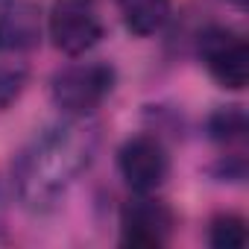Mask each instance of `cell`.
Masks as SVG:
<instances>
[{"mask_svg": "<svg viewBox=\"0 0 249 249\" xmlns=\"http://www.w3.org/2000/svg\"><path fill=\"white\" fill-rule=\"evenodd\" d=\"M94 153L97 129L88 126L85 117H68L38 129L12 167V182L21 202L38 214L50 211L79 179V173L88 170Z\"/></svg>", "mask_w": 249, "mask_h": 249, "instance_id": "1", "label": "cell"}, {"mask_svg": "<svg viewBox=\"0 0 249 249\" xmlns=\"http://www.w3.org/2000/svg\"><path fill=\"white\" fill-rule=\"evenodd\" d=\"M41 36L38 0H6L0 21V50H33Z\"/></svg>", "mask_w": 249, "mask_h": 249, "instance_id": "7", "label": "cell"}, {"mask_svg": "<svg viewBox=\"0 0 249 249\" xmlns=\"http://www.w3.org/2000/svg\"><path fill=\"white\" fill-rule=\"evenodd\" d=\"M27 88V71L24 68H0V111H6Z\"/></svg>", "mask_w": 249, "mask_h": 249, "instance_id": "11", "label": "cell"}, {"mask_svg": "<svg viewBox=\"0 0 249 249\" xmlns=\"http://www.w3.org/2000/svg\"><path fill=\"white\" fill-rule=\"evenodd\" d=\"M246 220L237 214H217L208 226V243L214 249H240L246 246Z\"/></svg>", "mask_w": 249, "mask_h": 249, "instance_id": "10", "label": "cell"}, {"mask_svg": "<svg viewBox=\"0 0 249 249\" xmlns=\"http://www.w3.org/2000/svg\"><path fill=\"white\" fill-rule=\"evenodd\" d=\"M117 170L135 194H153L170 173V156L156 135H132L117 153Z\"/></svg>", "mask_w": 249, "mask_h": 249, "instance_id": "6", "label": "cell"}, {"mask_svg": "<svg viewBox=\"0 0 249 249\" xmlns=\"http://www.w3.org/2000/svg\"><path fill=\"white\" fill-rule=\"evenodd\" d=\"M117 12L132 36L147 38L167 24L170 0H117Z\"/></svg>", "mask_w": 249, "mask_h": 249, "instance_id": "8", "label": "cell"}, {"mask_svg": "<svg viewBox=\"0 0 249 249\" xmlns=\"http://www.w3.org/2000/svg\"><path fill=\"white\" fill-rule=\"evenodd\" d=\"M231 3H234L237 9H243V6H246V0H231Z\"/></svg>", "mask_w": 249, "mask_h": 249, "instance_id": "12", "label": "cell"}, {"mask_svg": "<svg viewBox=\"0 0 249 249\" xmlns=\"http://www.w3.org/2000/svg\"><path fill=\"white\" fill-rule=\"evenodd\" d=\"M53 47L65 56H82L103 38L97 0H53L47 18Z\"/></svg>", "mask_w": 249, "mask_h": 249, "instance_id": "3", "label": "cell"}, {"mask_svg": "<svg viewBox=\"0 0 249 249\" xmlns=\"http://www.w3.org/2000/svg\"><path fill=\"white\" fill-rule=\"evenodd\" d=\"M3 6H6V0H0V21H3Z\"/></svg>", "mask_w": 249, "mask_h": 249, "instance_id": "13", "label": "cell"}, {"mask_svg": "<svg viewBox=\"0 0 249 249\" xmlns=\"http://www.w3.org/2000/svg\"><path fill=\"white\" fill-rule=\"evenodd\" d=\"M199 59L211 79L229 91H243L249 79L246 38L229 27H208L199 36Z\"/></svg>", "mask_w": 249, "mask_h": 249, "instance_id": "4", "label": "cell"}, {"mask_svg": "<svg viewBox=\"0 0 249 249\" xmlns=\"http://www.w3.org/2000/svg\"><path fill=\"white\" fill-rule=\"evenodd\" d=\"M173 211L153 199L150 194H138L120 208V246L132 249H159L173 234Z\"/></svg>", "mask_w": 249, "mask_h": 249, "instance_id": "5", "label": "cell"}, {"mask_svg": "<svg viewBox=\"0 0 249 249\" xmlns=\"http://www.w3.org/2000/svg\"><path fill=\"white\" fill-rule=\"evenodd\" d=\"M114 79H117V73L106 62L68 65L50 79V97H53L56 108H62L68 117H88L111 94Z\"/></svg>", "mask_w": 249, "mask_h": 249, "instance_id": "2", "label": "cell"}, {"mask_svg": "<svg viewBox=\"0 0 249 249\" xmlns=\"http://www.w3.org/2000/svg\"><path fill=\"white\" fill-rule=\"evenodd\" d=\"M246 111L240 106H229V108H217L208 117V138L220 141V144H231L240 141L246 135Z\"/></svg>", "mask_w": 249, "mask_h": 249, "instance_id": "9", "label": "cell"}]
</instances>
